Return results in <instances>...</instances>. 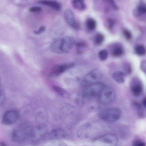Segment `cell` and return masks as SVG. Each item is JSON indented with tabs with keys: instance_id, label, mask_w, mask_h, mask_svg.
Returning <instances> with one entry per match:
<instances>
[{
	"instance_id": "1",
	"label": "cell",
	"mask_w": 146,
	"mask_h": 146,
	"mask_svg": "<svg viewBox=\"0 0 146 146\" xmlns=\"http://www.w3.org/2000/svg\"><path fill=\"white\" fill-rule=\"evenodd\" d=\"M74 44L73 38L67 36L53 42L50 45V49L52 52L56 54H66L72 49Z\"/></svg>"
},
{
	"instance_id": "2",
	"label": "cell",
	"mask_w": 146,
	"mask_h": 146,
	"mask_svg": "<svg viewBox=\"0 0 146 146\" xmlns=\"http://www.w3.org/2000/svg\"><path fill=\"white\" fill-rule=\"evenodd\" d=\"M120 110L116 108H111L103 110L99 113V117L102 120L108 122L117 121L120 117Z\"/></svg>"
},
{
	"instance_id": "3",
	"label": "cell",
	"mask_w": 146,
	"mask_h": 146,
	"mask_svg": "<svg viewBox=\"0 0 146 146\" xmlns=\"http://www.w3.org/2000/svg\"><path fill=\"white\" fill-rule=\"evenodd\" d=\"M102 76V73L99 70L95 69L88 73L83 78L82 86L85 88L90 85L98 82Z\"/></svg>"
},
{
	"instance_id": "4",
	"label": "cell",
	"mask_w": 146,
	"mask_h": 146,
	"mask_svg": "<svg viewBox=\"0 0 146 146\" xmlns=\"http://www.w3.org/2000/svg\"><path fill=\"white\" fill-rule=\"evenodd\" d=\"M105 87L102 83L98 82L93 84L85 88L83 96L89 98L98 97Z\"/></svg>"
},
{
	"instance_id": "5",
	"label": "cell",
	"mask_w": 146,
	"mask_h": 146,
	"mask_svg": "<svg viewBox=\"0 0 146 146\" xmlns=\"http://www.w3.org/2000/svg\"><path fill=\"white\" fill-rule=\"evenodd\" d=\"M115 94L111 88L105 87L98 97L99 102L103 105H106L111 103L114 100Z\"/></svg>"
},
{
	"instance_id": "6",
	"label": "cell",
	"mask_w": 146,
	"mask_h": 146,
	"mask_svg": "<svg viewBox=\"0 0 146 146\" xmlns=\"http://www.w3.org/2000/svg\"><path fill=\"white\" fill-rule=\"evenodd\" d=\"M48 127L44 124L37 125L31 131V138L33 142H38L44 138L47 133Z\"/></svg>"
},
{
	"instance_id": "7",
	"label": "cell",
	"mask_w": 146,
	"mask_h": 146,
	"mask_svg": "<svg viewBox=\"0 0 146 146\" xmlns=\"http://www.w3.org/2000/svg\"><path fill=\"white\" fill-rule=\"evenodd\" d=\"M68 133L64 130L59 128L54 129L47 133L44 138L48 140L66 139L69 137Z\"/></svg>"
},
{
	"instance_id": "8",
	"label": "cell",
	"mask_w": 146,
	"mask_h": 146,
	"mask_svg": "<svg viewBox=\"0 0 146 146\" xmlns=\"http://www.w3.org/2000/svg\"><path fill=\"white\" fill-rule=\"evenodd\" d=\"M19 115V112L17 110H9L4 113L2 118V122L6 125H11L17 120Z\"/></svg>"
},
{
	"instance_id": "9",
	"label": "cell",
	"mask_w": 146,
	"mask_h": 146,
	"mask_svg": "<svg viewBox=\"0 0 146 146\" xmlns=\"http://www.w3.org/2000/svg\"><path fill=\"white\" fill-rule=\"evenodd\" d=\"M75 65L74 63H69L58 65L54 66L52 69L49 73L51 77L57 76L66 71L73 67Z\"/></svg>"
},
{
	"instance_id": "10",
	"label": "cell",
	"mask_w": 146,
	"mask_h": 146,
	"mask_svg": "<svg viewBox=\"0 0 146 146\" xmlns=\"http://www.w3.org/2000/svg\"><path fill=\"white\" fill-rule=\"evenodd\" d=\"M65 19L68 24L73 28L77 29L80 27L79 23L76 20L72 12L69 9H67L64 12Z\"/></svg>"
},
{
	"instance_id": "11",
	"label": "cell",
	"mask_w": 146,
	"mask_h": 146,
	"mask_svg": "<svg viewBox=\"0 0 146 146\" xmlns=\"http://www.w3.org/2000/svg\"><path fill=\"white\" fill-rule=\"evenodd\" d=\"M131 90L133 94L136 96L141 95L142 92L143 87L141 82L137 78H135L132 81Z\"/></svg>"
},
{
	"instance_id": "12",
	"label": "cell",
	"mask_w": 146,
	"mask_h": 146,
	"mask_svg": "<svg viewBox=\"0 0 146 146\" xmlns=\"http://www.w3.org/2000/svg\"><path fill=\"white\" fill-rule=\"evenodd\" d=\"M39 3L43 5L48 6L56 11H59L61 9V6L58 2L53 1L41 0Z\"/></svg>"
},
{
	"instance_id": "13",
	"label": "cell",
	"mask_w": 146,
	"mask_h": 146,
	"mask_svg": "<svg viewBox=\"0 0 146 146\" xmlns=\"http://www.w3.org/2000/svg\"><path fill=\"white\" fill-rule=\"evenodd\" d=\"M125 74L123 71H117L113 73L112 74L113 79L119 83H123L125 81Z\"/></svg>"
},
{
	"instance_id": "14",
	"label": "cell",
	"mask_w": 146,
	"mask_h": 146,
	"mask_svg": "<svg viewBox=\"0 0 146 146\" xmlns=\"http://www.w3.org/2000/svg\"><path fill=\"white\" fill-rule=\"evenodd\" d=\"M71 4L75 9L79 10H84L86 8V5L83 0H72Z\"/></svg>"
},
{
	"instance_id": "15",
	"label": "cell",
	"mask_w": 146,
	"mask_h": 146,
	"mask_svg": "<svg viewBox=\"0 0 146 146\" xmlns=\"http://www.w3.org/2000/svg\"><path fill=\"white\" fill-rule=\"evenodd\" d=\"M43 146H67L66 143L59 140H48Z\"/></svg>"
},
{
	"instance_id": "16",
	"label": "cell",
	"mask_w": 146,
	"mask_h": 146,
	"mask_svg": "<svg viewBox=\"0 0 146 146\" xmlns=\"http://www.w3.org/2000/svg\"><path fill=\"white\" fill-rule=\"evenodd\" d=\"M146 8L145 5L143 3H141L137 7V9L134 11L135 15L137 16H140L142 15L145 14Z\"/></svg>"
},
{
	"instance_id": "17",
	"label": "cell",
	"mask_w": 146,
	"mask_h": 146,
	"mask_svg": "<svg viewBox=\"0 0 146 146\" xmlns=\"http://www.w3.org/2000/svg\"><path fill=\"white\" fill-rule=\"evenodd\" d=\"M52 88L56 93L62 96L65 97L68 95L67 92L65 90L59 86L53 85Z\"/></svg>"
},
{
	"instance_id": "18",
	"label": "cell",
	"mask_w": 146,
	"mask_h": 146,
	"mask_svg": "<svg viewBox=\"0 0 146 146\" xmlns=\"http://www.w3.org/2000/svg\"><path fill=\"white\" fill-rule=\"evenodd\" d=\"M86 24L87 28L91 30H93L96 27V21L92 18L88 19L86 21Z\"/></svg>"
},
{
	"instance_id": "19",
	"label": "cell",
	"mask_w": 146,
	"mask_h": 146,
	"mask_svg": "<svg viewBox=\"0 0 146 146\" xmlns=\"http://www.w3.org/2000/svg\"><path fill=\"white\" fill-rule=\"evenodd\" d=\"M136 53L139 56H143L145 53V49L144 46L142 45H139L135 48Z\"/></svg>"
},
{
	"instance_id": "20",
	"label": "cell",
	"mask_w": 146,
	"mask_h": 146,
	"mask_svg": "<svg viewBox=\"0 0 146 146\" xmlns=\"http://www.w3.org/2000/svg\"><path fill=\"white\" fill-rule=\"evenodd\" d=\"M123 53V48L119 46H117L115 47L113 51V54L115 57H119L121 56Z\"/></svg>"
},
{
	"instance_id": "21",
	"label": "cell",
	"mask_w": 146,
	"mask_h": 146,
	"mask_svg": "<svg viewBox=\"0 0 146 146\" xmlns=\"http://www.w3.org/2000/svg\"><path fill=\"white\" fill-rule=\"evenodd\" d=\"M104 39V35L101 33H98L96 36L94 40V42L97 45H100L102 43Z\"/></svg>"
},
{
	"instance_id": "22",
	"label": "cell",
	"mask_w": 146,
	"mask_h": 146,
	"mask_svg": "<svg viewBox=\"0 0 146 146\" xmlns=\"http://www.w3.org/2000/svg\"><path fill=\"white\" fill-rule=\"evenodd\" d=\"M100 59L102 61L105 60L108 58V54L107 50L106 49L101 50L98 54Z\"/></svg>"
},
{
	"instance_id": "23",
	"label": "cell",
	"mask_w": 146,
	"mask_h": 146,
	"mask_svg": "<svg viewBox=\"0 0 146 146\" xmlns=\"http://www.w3.org/2000/svg\"><path fill=\"white\" fill-rule=\"evenodd\" d=\"M123 71L125 75L130 74L132 72L131 66L128 64H125L123 67Z\"/></svg>"
},
{
	"instance_id": "24",
	"label": "cell",
	"mask_w": 146,
	"mask_h": 146,
	"mask_svg": "<svg viewBox=\"0 0 146 146\" xmlns=\"http://www.w3.org/2000/svg\"><path fill=\"white\" fill-rule=\"evenodd\" d=\"M46 30L45 26H42L39 28L38 30H34L33 33L35 35H39L44 32Z\"/></svg>"
},
{
	"instance_id": "25",
	"label": "cell",
	"mask_w": 146,
	"mask_h": 146,
	"mask_svg": "<svg viewBox=\"0 0 146 146\" xmlns=\"http://www.w3.org/2000/svg\"><path fill=\"white\" fill-rule=\"evenodd\" d=\"M123 33L125 38L127 40H130L132 37L131 32L128 30L125 29L123 30Z\"/></svg>"
},
{
	"instance_id": "26",
	"label": "cell",
	"mask_w": 146,
	"mask_h": 146,
	"mask_svg": "<svg viewBox=\"0 0 146 146\" xmlns=\"http://www.w3.org/2000/svg\"><path fill=\"white\" fill-rule=\"evenodd\" d=\"M42 8L39 6H33L31 7L29 11L31 12H39L42 11Z\"/></svg>"
},
{
	"instance_id": "27",
	"label": "cell",
	"mask_w": 146,
	"mask_h": 146,
	"mask_svg": "<svg viewBox=\"0 0 146 146\" xmlns=\"http://www.w3.org/2000/svg\"><path fill=\"white\" fill-rule=\"evenodd\" d=\"M76 46L78 48H83L86 46V44L82 41H78L75 43Z\"/></svg>"
},
{
	"instance_id": "28",
	"label": "cell",
	"mask_w": 146,
	"mask_h": 146,
	"mask_svg": "<svg viewBox=\"0 0 146 146\" xmlns=\"http://www.w3.org/2000/svg\"><path fill=\"white\" fill-rule=\"evenodd\" d=\"M5 99V96L4 93L0 89V105L3 103Z\"/></svg>"
},
{
	"instance_id": "29",
	"label": "cell",
	"mask_w": 146,
	"mask_h": 146,
	"mask_svg": "<svg viewBox=\"0 0 146 146\" xmlns=\"http://www.w3.org/2000/svg\"><path fill=\"white\" fill-rule=\"evenodd\" d=\"M145 143L140 141H137L134 142L133 144V146H145Z\"/></svg>"
},
{
	"instance_id": "30",
	"label": "cell",
	"mask_w": 146,
	"mask_h": 146,
	"mask_svg": "<svg viewBox=\"0 0 146 146\" xmlns=\"http://www.w3.org/2000/svg\"><path fill=\"white\" fill-rule=\"evenodd\" d=\"M108 27L109 28H111L115 23V21L112 19H109L108 20Z\"/></svg>"
},
{
	"instance_id": "31",
	"label": "cell",
	"mask_w": 146,
	"mask_h": 146,
	"mask_svg": "<svg viewBox=\"0 0 146 146\" xmlns=\"http://www.w3.org/2000/svg\"><path fill=\"white\" fill-rule=\"evenodd\" d=\"M146 63L145 60H143L141 63L140 68L141 70L145 73L146 72Z\"/></svg>"
},
{
	"instance_id": "32",
	"label": "cell",
	"mask_w": 146,
	"mask_h": 146,
	"mask_svg": "<svg viewBox=\"0 0 146 146\" xmlns=\"http://www.w3.org/2000/svg\"><path fill=\"white\" fill-rule=\"evenodd\" d=\"M111 4L112 5L113 7L115 9H118V7L114 3L113 1H111Z\"/></svg>"
},
{
	"instance_id": "33",
	"label": "cell",
	"mask_w": 146,
	"mask_h": 146,
	"mask_svg": "<svg viewBox=\"0 0 146 146\" xmlns=\"http://www.w3.org/2000/svg\"><path fill=\"white\" fill-rule=\"evenodd\" d=\"M146 98H144L143 101H142V104L143 106L145 107V108L146 107Z\"/></svg>"
},
{
	"instance_id": "34",
	"label": "cell",
	"mask_w": 146,
	"mask_h": 146,
	"mask_svg": "<svg viewBox=\"0 0 146 146\" xmlns=\"http://www.w3.org/2000/svg\"><path fill=\"white\" fill-rule=\"evenodd\" d=\"M0 146H7V144L3 141H0Z\"/></svg>"
}]
</instances>
